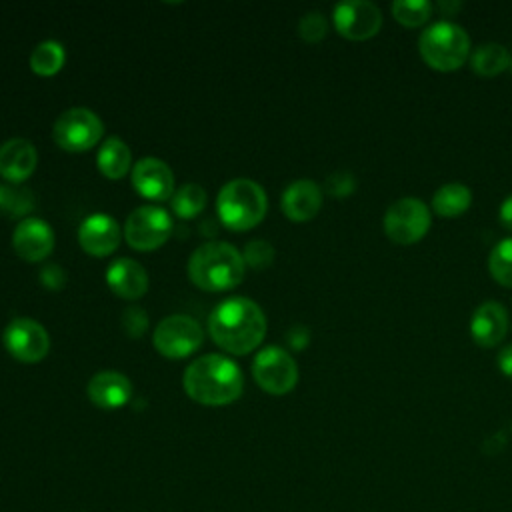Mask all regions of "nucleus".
Returning a JSON list of instances; mask_svg holds the SVG:
<instances>
[{"instance_id":"nucleus-16","label":"nucleus","mask_w":512,"mask_h":512,"mask_svg":"<svg viewBox=\"0 0 512 512\" xmlns=\"http://www.w3.org/2000/svg\"><path fill=\"white\" fill-rule=\"evenodd\" d=\"M38 164V152L26 138H10L0 146V176L12 184L24 182Z\"/></svg>"},{"instance_id":"nucleus-2","label":"nucleus","mask_w":512,"mask_h":512,"mask_svg":"<svg viewBox=\"0 0 512 512\" xmlns=\"http://www.w3.org/2000/svg\"><path fill=\"white\" fill-rule=\"evenodd\" d=\"M182 384L192 400L206 406H224L242 394L244 376L234 360L222 354H206L186 368Z\"/></svg>"},{"instance_id":"nucleus-8","label":"nucleus","mask_w":512,"mask_h":512,"mask_svg":"<svg viewBox=\"0 0 512 512\" xmlns=\"http://www.w3.org/2000/svg\"><path fill=\"white\" fill-rule=\"evenodd\" d=\"M252 374L256 384L268 394H286L298 382V366L280 346L262 348L252 362Z\"/></svg>"},{"instance_id":"nucleus-4","label":"nucleus","mask_w":512,"mask_h":512,"mask_svg":"<svg viewBox=\"0 0 512 512\" xmlns=\"http://www.w3.org/2000/svg\"><path fill=\"white\" fill-rule=\"evenodd\" d=\"M218 218L230 230H248L254 228L268 208L266 192L260 184L248 178H236L222 186L218 200Z\"/></svg>"},{"instance_id":"nucleus-26","label":"nucleus","mask_w":512,"mask_h":512,"mask_svg":"<svg viewBox=\"0 0 512 512\" xmlns=\"http://www.w3.org/2000/svg\"><path fill=\"white\" fill-rule=\"evenodd\" d=\"M488 268L498 284L512 288V238H504L492 248Z\"/></svg>"},{"instance_id":"nucleus-15","label":"nucleus","mask_w":512,"mask_h":512,"mask_svg":"<svg viewBox=\"0 0 512 512\" xmlns=\"http://www.w3.org/2000/svg\"><path fill=\"white\" fill-rule=\"evenodd\" d=\"M80 246L92 256H108L120 244V226L108 214H90L78 228Z\"/></svg>"},{"instance_id":"nucleus-22","label":"nucleus","mask_w":512,"mask_h":512,"mask_svg":"<svg viewBox=\"0 0 512 512\" xmlns=\"http://www.w3.org/2000/svg\"><path fill=\"white\" fill-rule=\"evenodd\" d=\"M472 192L468 186L450 182L440 186L432 196V210L440 216H458L470 208Z\"/></svg>"},{"instance_id":"nucleus-28","label":"nucleus","mask_w":512,"mask_h":512,"mask_svg":"<svg viewBox=\"0 0 512 512\" xmlns=\"http://www.w3.org/2000/svg\"><path fill=\"white\" fill-rule=\"evenodd\" d=\"M392 14L400 24L414 28L430 18L432 4L426 0H396L392 4Z\"/></svg>"},{"instance_id":"nucleus-33","label":"nucleus","mask_w":512,"mask_h":512,"mask_svg":"<svg viewBox=\"0 0 512 512\" xmlns=\"http://www.w3.org/2000/svg\"><path fill=\"white\" fill-rule=\"evenodd\" d=\"M40 282L48 290H62L66 284V274L58 264H46L40 272Z\"/></svg>"},{"instance_id":"nucleus-20","label":"nucleus","mask_w":512,"mask_h":512,"mask_svg":"<svg viewBox=\"0 0 512 512\" xmlns=\"http://www.w3.org/2000/svg\"><path fill=\"white\" fill-rule=\"evenodd\" d=\"M106 282L114 294L134 300L148 290V274L142 264L130 258L114 260L106 270Z\"/></svg>"},{"instance_id":"nucleus-31","label":"nucleus","mask_w":512,"mask_h":512,"mask_svg":"<svg viewBox=\"0 0 512 512\" xmlns=\"http://www.w3.org/2000/svg\"><path fill=\"white\" fill-rule=\"evenodd\" d=\"M120 322H122V328L126 330V334L130 338H140L148 328V316L140 306H128L122 312Z\"/></svg>"},{"instance_id":"nucleus-19","label":"nucleus","mask_w":512,"mask_h":512,"mask_svg":"<svg viewBox=\"0 0 512 512\" xmlns=\"http://www.w3.org/2000/svg\"><path fill=\"white\" fill-rule=\"evenodd\" d=\"M322 190L312 180H296L282 194V212L294 222H306L318 214Z\"/></svg>"},{"instance_id":"nucleus-17","label":"nucleus","mask_w":512,"mask_h":512,"mask_svg":"<svg viewBox=\"0 0 512 512\" xmlns=\"http://www.w3.org/2000/svg\"><path fill=\"white\" fill-rule=\"evenodd\" d=\"M86 392L92 404H96L98 408L114 410L128 404V400L132 398V382L120 372L104 370L90 378Z\"/></svg>"},{"instance_id":"nucleus-13","label":"nucleus","mask_w":512,"mask_h":512,"mask_svg":"<svg viewBox=\"0 0 512 512\" xmlns=\"http://www.w3.org/2000/svg\"><path fill=\"white\" fill-rule=\"evenodd\" d=\"M14 250L28 262L44 260L54 248V230L42 218H24L12 234Z\"/></svg>"},{"instance_id":"nucleus-23","label":"nucleus","mask_w":512,"mask_h":512,"mask_svg":"<svg viewBox=\"0 0 512 512\" xmlns=\"http://www.w3.org/2000/svg\"><path fill=\"white\" fill-rule=\"evenodd\" d=\"M470 64H472V70L476 74H480L484 78H490V76H496V74H500L502 70L508 68L510 52L502 44L488 42V44L478 46L472 52Z\"/></svg>"},{"instance_id":"nucleus-34","label":"nucleus","mask_w":512,"mask_h":512,"mask_svg":"<svg viewBox=\"0 0 512 512\" xmlns=\"http://www.w3.org/2000/svg\"><path fill=\"white\" fill-rule=\"evenodd\" d=\"M496 362H498V368H500L506 376L512 378V344L506 346L504 350H500Z\"/></svg>"},{"instance_id":"nucleus-29","label":"nucleus","mask_w":512,"mask_h":512,"mask_svg":"<svg viewBox=\"0 0 512 512\" xmlns=\"http://www.w3.org/2000/svg\"><path fill=\"white\" fill-rule=\"evenodd\" d=\"M298 32L306 42H320L328 32V22L322 12H306L298 22Z\"/></svg>"},{"instance_id":"nucleus-9","label":"nucleus","mask_w":512,"mask_h":512,"mask_svg":"<svg viewBox=\"0 0 512 512\" xmlns=\"http://www.w3.org/2000/svg\"><path fill=\"white\" fill-rule=\"evenodd\" d=\"M152 340L162 356L186 358L200 348L202 328L192 316L172 314L158 322Z\"/></svg>"},{"instance_id":"nucleus-1","label":"nucleus","mask_w":512,"mask_h":512,"mask_svg":"<svg viewBox=\"0 0 512 512\" xmlns=\"http://www.w3.org/2000/svg\"><path fill=\"white\" fill-rule=\"evenodd\" d=\"M208 330L222 350L240 356L258 348L264 340L266 316L254 300L232 296L210 312Z\"/></svg>"},{"instance_id":"nucleus-3","label":"nucleus","mask_w":512,"mask_h":512,"mask_svg":"<svg viewBox=\"0 0 512 512\" xmlns=\"http://www.w3.org/2000/svg\"><path fill=\"white\" fill-rule=\"evenodd\" d=\"M244 256L226 242H206L198 246L188 260L190 280L210 292H222L238 286L244 278Z\"/></svg>"},{"instance_id":"nucleus-7","label":"nucleus","mask_w":512,"mask_h":512,"mask_svg":"<svg viewBox=\"0 0 512 512\" xmlns=\"http://www.w3.org/2000/svg\"><path fill=\"white\" fill-rule=\"evenodd\" d=\"M104 134L102 120L88 108H68L54 122V142L70 152H82L98 144Z\"/></svg>"},{"instance_id":"nucleus-12","label":"nucleus","mask_w":512,"mask_h":512,"mask_svg":"<svg viewBox=\"0 0 512 512\" xmlns=\"http://www.w3.org/2000/svg\"><path fill=\"white\" fill-rule=\"evenodd\" d=\"M332 20L336 30L350 40L372 38L382 26V14L368 0H346L334 6Z\"/></svg>"},{"instance_id":"nucleus-21","label":"nucleus","mask_w":512,"mask_h":512,"mask_svg":"<svg viewBox=\"0 0 512 512\" xmlns=\"http://www.w3.org/2000/svg\"><path fill=\"white\" fill-rule=\"evenodd\" d=\"M132 154L126 142L118 136H110L98 150V168L104 176L116 180L122 178L130 170Z\"/></svg>"},{"instance_id":"nucleus-6","label":"nucleus","mask_w":512,"mask_h":512,"mask_svg":"<svg viewBox=\"0 0 512 512\" xmlns=\"http://www.w3.org/2000/svg\"><path fill=\"white\" fill-rule=\"evenodd\" d=\"M382 226L394 244H414L430 228V210L418 198H400L388 206Z\"/></svg>"},{"instance_id":"nucleus-32","label":"nucleus","mask_w":512,"mask_h":512,"mask_svg":"<svg viewBox=\"0 0 512 512\" xmlns=\"http://www.w3.org/2000/svg\"><path fill=\"white\" fill-rule=\"evenodd\" d=\"M354 188L356 180L350 172H334L326 178V192H330L332 196H348L354 192Z\"/></svg>"},{"instance_id":"nucleus-24","label":"nucleus","mask_w":512,"mask_h":512,"mask_svg":"<svg viewBox=\"0 0 512 512\" xmlns=\"http://www.w3.org/2000/svg\"><path fill=\"white\" fill-rule=\"evenodd\" d=\"M64 60H66L64 46L56 40H44L32 50L30 68L40 76H52L64 66Z\"/></svg>"},{"instance_id":"nucleus-27","label":"nucleus","mask_w":512,"mask_h":512,"mask_svg":"<svg viewBox=\"0 0 512 512\" xmlns=\"http://www.w3.org/2000/svg\"><path fill=\"white\" fill-rule=\"evenodd\" d=\"M34 208V196L28 188L0 184V214L22 216Z\"/></svg>"},{"instance_id":"nucleus-30","label":"nucleus","mask_w":512,"mask_h":512,"mask_svg":"<svg viewBox=\"0 0 512 512\" xmlns=\"http://www.w3.org/2000/svg\"><path fill=\"white\" fill-rule=\"evenodd\" d=\"M244 262L256 270L266 268L274 260V248L266 240H252L244 248Z\"/></svg>"},{"instance_id":"nucleus-18","label":"nucleus","mask_w":512,"mask_h":512,"mask_svg":"<svg viewBox=\"0 0 512 512\" xmlns=\"http://www.w3.org/2000/svg\"><path fill=\"white\" fill-rule=\"evenodd\" d=\"M508 330V314L500 302L488 300L480 304L470 320V334L478 346H496Z\"/></svg>"},{"instance_id":"nucleus-11","label":"nucleus","mask_w":512,"mask_h":512,"mask_svg":"<svg viewBox=\"0 0 512 512\" xmlns=\"http://www.w3.org/2000/svg\"><path fill=\"white\" fill-rule=\"evenodd\" d=\"M2 338L6 350L20 362H38L50 348L48 332L32 318H14L4 328Z\"/></svg>"},{"instance_id":"nucleus-5","label":"nucleus","mask_w":512,"mask_h":512,"mask_svg":"<svg viewBox=\"0 0 512 512\" xmlns=\"http://www.w3.org/2000/svg\"><path fill=\"white\" fill-rule=\"evenodd\" d=\"M418 50L428 66L448 72L460 68L468 58L470 38L462 26L440 20L420 34Z\"/></svg>"},{"instance_id":"nucleus-36","label":"nucleus","mask_w":512,"mask_h":512,"mask_svg":"<svg viewBox=\"0 0 512 512\" xmlns=\"http://www.w3.org/2000/svg\"><path fill=\"white\" fill-rule=\"evenodd\" d=\"M438 8L444 12V14H454L456 10H460L462 8V4L460 2H446V0H442V2H438Z\"/></svg>"},{"instance_id":"nucleus-25","label":"nucleus","mask_w":512,"mask_h":512,"mask_svg":"<svg viewBox=\"0 0 512 512\" xmlns=\"http://www.w3.org/2000/svg\"><path fill=\"white\" fill-rule=\"evenodd\" d=\"M206 206V192L198 184H182L172 194V210L180 218H194Z\"/></svg>"},{"instance_id":"nucleus-10","label":"nucleus","mask_w":512,"mask_h":512,"mask_svg":"<svg viewBox=\"0 0 512 512\" xmlns=\"http://www.w3.org/2000/svg\"><path fill=\"white\" fill-rule=\"evenodd\" d=\"M170 232L172 218L160 206H140L128 216L124 224V236L136 250H154L162 246Z\"/></svg>"},{"instance_id":"nucleus-35","label":"nucleus","mask_w":512,"mask_h":512,"mask_svg":"<svg viewBox=\"0 0 512 512\" xmlns=\"http://www.w3.org/2000/svg\"><path fill=\"white\" fill-rule=\"evenodd\" d=\"M500 222L512 230V194L500 204Z\"/></svg>"},{"instance_id":"nucleus-14","label":"nucleus","mask_w":512,"mask_h":512,"mask_svg":"<svg viewBox=\"0 0 512 512\" xmlns=\"http://www.w3.org/2000/svg\"><path fill=\"white\" fill-rule=\"evenodd\" d=\"M132 186L144 198L166 200L174 194V174L160 158H142L132 168Z\"/></svg>"}]
</instances>
